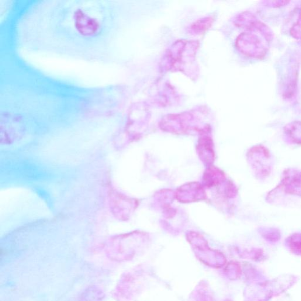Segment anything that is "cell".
<instances>
[{"label":"cell","mask_w":301,"mask_h":301,"mask_svg":"<svg viewBox=\"0 0 301 301\" xmlns=\"http://www.w3.org/2000/svg\"><path fill=\"white\" fill-rule=\"evenodd\" d=\"M118 85L86 84L51 73L0 34V133L6 142L36 135L91 131L121 119Z\"/></svg>","instance_id":"cell-1"},{"label":"cell","mask_w":301,"mask_h":301,"mask_svg":"<svg viewBox=\"0 0 301 301\" xmlns=\"http://www.w3.org/2000/svg\"><path fill=\"white\" fill-rule=\"evenodd\" d=\"M126 11L119 0H15L1 22L23 54L112 66Z\"/></svg>","instance_id":"cell-2"},{"label":"cell","mask_w":301,"mask_h":301,"mask_svg":"<svg viewBox=\"0 0 301 301\" xmlns=\"http://www.w3.org/2000/svg\"><path fill=\"white\" fill-rule=\"evenodd\" d=\"M283 191L301 196V172L288 170L283 174L281 185Z\"/></svg>","instance_id":"cell-3"},{"label":"cell","mask_w":301,"mask_h":301,"mask_svg":"<svg viewBox=\"0 0 301 301\" xmlns=\"http://www.w3.org/2000/svg\"><path fill=\"white\" fill-rule=\"evenodd\" d=\"M288 243L293 251L301 254V234L292 235L289 239Z\"/></svg>","instance_id":"cell-4"},{"label":"cell","mask_w":301,"mask_h":301,"mask_svg":"<svg viewBox=\"0 0 301 301\" xmlns=\"http://www.w3.org/2000/svg\"><path fill=\"white\" fill-rule=\"evenodd\" d=\"M212 19H204L202 20H199L198 22H196L195 24L193 26V28L196 30H198L199 32H202L208 29V28L210 27V25H212Z\"/></svg>","instance_id":"cell-5"}]
</instances>
